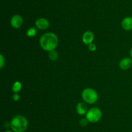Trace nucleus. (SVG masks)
Returning a JSON list of instances; mask_svg holds the SVG:
<instances>
[{
    "label": "nucleus",
    "mask_w": 132,
    "mask_h": 132,
    "mask_svg": "<svg viewBox=\"0 0 132 132\" xmlns=\"http://www.w3.org/2000/svg\"><path fill=\"white\" fill-rule=\"evenodd\" d=\"M40 46L43 49L46 51H52L55 50L58 45V38L52 32L45 33L40 38Z\"/></svg>",
    "instance_id": "1"
},
{
    "label": "nucleus",
    "mask_w": 132,
    "mask_h": 132,
    "mask_svg": "<svg viewBox=\"0 0 132 132\" xmlns=\"http://www.w3.org/2000/svg\"><path fill=\"white\" fill-rule=\"evenodd\" d=\"M28 120L23 115L15 116L11 120L10 127L14 132H24L28 128Z\"/></svg>",
    "instance_id": "2"
},
{
    "label": "nucleus",
    "mask_w": 132,
    "mask_h": 132,
    "mask_svg": "<svg viewBox=\"0 0 132 132\" xmlns=\"http://www.w3.org/2000/svg\"><path fill=\"white\" fill-rule=\"evenodd\" d=\"M82 98L85 102L92 104L97 101L98 94L92 88H86L82 92Z\"/></svg>",
    "instance_id": "3"
},
{
    "label": "nucleus",
    "mask_w": 132,
    "mask_h": 132,
    "mask_svg": "<svg viewBox=\"0 0 132 132\" xmlns=\"http://www.w3.org/2000/svg\"><path fill=\"white\" fill-rule=\"evenodd\" d=\"M102 117V111L97 107H92L88 110L86 114V118L88 122L92 123L97 122Z\"/></svg>",
    "instance_id": "4"
},
{
    "label": "nucleus",
    "mask_w": 132,
    "mask_h": 132,
    "mask_svg": "<svg viewBox=\"0 0 132 132\" xmlns=\"http://www.w3.org/2000/svg\"><path fill=\"white\" fill-rule=\"evenodd\" d=\"M23 23V18L19 14H15L10 19V24L12 27L15 28H18L22 26Z\"/></svg>",
    "instance_id": "5"
},
{
    "label": "nucleus",
    "mask_w": 132,
    "mask_h": 132,
    "mask_svg": "<svg viewBox=\"0 0 132 132\" xmlns=\"http://www.w3.org/2000/svg\"><path fill=\"white\" fill-rule=\"evenodd\" d=\"M36 25L39 29L45 30L48 28L50 26V23L46 18H40L36 21Z\"/></svg>",
    "instance_id": "6"
},
{
    "label": "nucleus",
    "mask_w": 132,
    "mask_h": 132,
    "mask_svg": "<svg viewBox=\"0 0 132 132\" xmlns=\"http://www.w3.org/2000/svg\"><path fill=\"white\" fill-rule=\"evenodd\" d=\"M94 39V33L91 31H86L84 33L82 36V41L86 45H89L92 43Z\"/></svg>",
    "instance_id": "7"
},
{
    "label": "nucleus",
    "mask_w": 132,
    "mask_h": 132,
    "mask_svg": "<svg viewBox=\"0 0 132 132\" xmlns=\"http://www.w3.org/2000/svg\"><path fill=\"white\" fill-rule=\"evenodd\" d=\"M122 27L125 31L132 30V17H126L122 20Z\"/></svg>",
    "instance_id": "8"
},
{
    "label": "nucleus",
    "mask_w": 132,
    "mask_h": 132,
    "mask_svg": "<svg viewBox=\"0 0 132 132\" xmlns=\"http://www.w3.org/2000/svg\"><path fill=\"white\" fill-rule=\"evenodd\" d=\"M132 65L131 59L130 58H125L121 60L119 63V66L122 69H128Z\"/></svg>",
    "instance_id": "9"
},
{
    "label": "nucleus",
    "mask_w": 132,
    "mask_h": 132,
    "mask_svg": "<svg viewBox=\"0 0 132 132\" xmlns=\"http://www.w3.org/2000/svg\"><path fill=\"white\" fill-rule=\"evenodd\" d=\"M76 111L80 115L86 114L88 111V108L86 104L83 103V102H79V104H77V106H76Z\"/></svg>",
    "instance_id": "10"
},
{
    "label": "nucleus",
    "mask_w": 132,
    "mask_h": 132,
    "mask_svg": "<svg viewBox=\"0 0 132 132\" xmlns=\"http://www.w3.org/2000/svg\"><path fill=\"white\" fill-rule=\"evenodd\" d=\"M21 84L19 82H15L12 85V91L14 93H17L21 89Z\"/></svg>",
    "instance_id": "11"
},
{
    "label": "nucleus",
    "mask_w": 132,
    "mask_h": 132,
    "mask_svg": "<svg viewBox=\"0 0 132 132\" xmlns=\"http://www.w3.org/2000/svg\"><path fill=\"white\" fill-rule=\"evenodd\" d=\"M48 57L50 60H51L52 61L57 60L58 58V53L55 50H52V51L49 52Z\"/></svg>",
    "instance_id": "12"
},
{
    "label": "nucleus",
    "mask_w": 132,
    "mask_h": 132,
    "mask_svg": "<svg viewBox=\"0 0 132 132\" xmlns=\"http://www.w3.org/2000/svg\"><path fill=\"white\" fill-rule=\"evenodd\" d=\"M36 33H37V31H36V28H34V27H31V28H30L27 31V35L28 37H34L36 36Z\"/></svg>",
    "instance_id": "13"
},
{
    "label": "nucleus",
    "mask_w": 132,
    "mask_h": 132,
    "mask_svg": "<svg viewBox=\"0 0 132 132\" xmlns=\"http://www.w3.org/2000/svg\"><path fill=\"white\" fill-rule=\"evenodd\" d=\"M88 120H87L86 118H83V119H81L79 121V124L81 126H86V125L88 123Z\"/></svg>",
    "instance_id": "14"
},
{
    "label": "nucleus",
    "mask_w": 132,
    "mask_h": 132,
    "mask_svg": "<svg viewBox=\"0 0 132 132\" xmlns=\"http://www.w3.org/2000/svg\"><path fill=\"white\" fill-rule=\"evenodd\" d=\"M0 62H1V66H0V67H1V68H3L4 65L5 64V59L2 54L0 55Z\"/></svg>",
    "instance_id": "15"
},
{
    "label": "nucleus",
    "mask_w": 132,
    "mask_h": 132,
    "mask_svg": "<svg viewBox=\"0 0 132 132\" xmlns=\"http://www.w3.org/2000/svg\"><path fill=\"white\" fill-rule=\"evenodd\" d=\"M88 49H89V50H91V51H95V50H96V46H95V44H94L92 43L89 44Z\"/></svg>",
    "instance_id": "16"
},
{
    "label": "nucleus",
    "mask_w": 132,
    "mask_h": 132,
    "mask_svg": "<svg viewBox=\"0 0 132 132\" xmlns=\"http://www.w3.org/2000/svg\"><path fill=\"white\" fill-rule=\"evenodd\" d=\"M19 98H20V97H19V95L18 94H17V93H15V94L13 95V100H14V101H15V102L19 100Z\"/></svg>",
    "instance_id": "17"
},
{
    "label": "nucleus",
    "mask_w": 132,
    "mask_h": 132,
    "mask_svg": "<svg viewBox=\"0 0 132 132\" xmlns=\"http://www.w3.org/2000/svg\"><path fill=\"white\" fill-rule=\"evenodd\" d=\"M130 56H131V57L132 58V48H131V50H130Z\"/></svg>",
    "instance_id": "18"
},
{
    "label": "nucleus",
    "mask_w": 132,
    "mask_h": 132,
    "mask_svg": "<svg viewBox=\"0 0 132 132\" xmlns=\"http://www.w3.org/2000/svg\"><path fill=\"white\" fill-rule=\"evenodd\" d=\"M5 132H14V131H10V130H6V131H5Z\"/></svg>",
    "instance_id": "19"
}]
</instances>
